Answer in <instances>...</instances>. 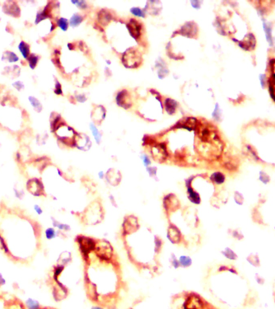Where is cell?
Listing matches in <instances>:
<instances>
[{
    "label": "cell",
    "instance_id": "1",
    "mask_svg": "<svg viewBox=\"0 0 275 309\" xmlns=\"http://www.w3.org/2000/svg\"><path fill=\"white\" fill-rule=\"evenodd\" d=\"M182 309H215L199 295L190 294L184 299Z\"/></svg>",
    "mask_w": 275,
    "mask_h": 309
},
{
    "label": "cell",
    "instance_id": "2",
    "mask_svg": "<svg viewBox=\"0 0 275 309\" xmlns=\"http://www.w3.org/2000/svg\"><path fill=\"white\" fill-rule=\"evenodd\" d=\"M0 309H27L24 303L15 295L0 293Z\"/></svg>",
    "mask_w": 275,
    "mask_h": 309
},
{
    "label": "cell",
    "instance_id": "3",
    "mask_svg": "<svg viewBox=\"0 0 275 309\" xmlns=\"http://www.w3.org/2000/svg\"><path fill=\"white\" fill-rule=\"evenodd\" d=\"M130 31H131V35L134 38H139V35L141 34V24H139V22H137L136 20H132L131 22H130L129 26Z\"/></svg>",
    "mask_w": 275,
    "mask_h": 309
},
{
    "label": "cell",
    "instance_id": "4",
    "mask_svg": "<svg viewBox=\"0 0 275 309\" xmlns=\"http://www.w3.org/2000/svg\"><path fill=\"white\" fill-rule=\"evenodd\" d=\"M19 49H20V53H22V55L24 58H28V56L30 54V48L27 44H26L24 41L20 42V45H19Z\"/></svg>",
    "mask_w": 275,
    "mask_h": 309
},
{
    "label": "cell",
    "instance_id": "5",
    "mask_svg": "<svg viewBox=\"0 0 275 309\" xmlns=\"http://www.w3.org/2000/svg\"><path fill=\"white\" fill-rule=\"evenodd\" d=\"M188 195H189V198L191 201L194 202V203H199V195H198L196 192H194L193 190L191 189V188H188Z\"/></svg>",
    "mask_w": 275,
    "mask_h": 309
},
{
    "label": "cell",
    "instance_id": "6",
    "mask_svg": "<svg viewBox=\"0 0 275 309\" xmlns=\"http://www.w3.org/2000/svg\"><path fill=\"white\" fill-rule=\"evenodd\" d=\"M165 106H166V109L169 111V113H172L175 111L176 109V102L172 101L171 99H167L165 102Z\"/></svg>",
    "mask_w": 275,
    "mask_h": 309
},
{
    "label": "cell",
    "instance_id": "7",
    "mask_svg": "<svg viewBox=\"0 0 275 309\" xmlns=\"http://www.w3.org/2000/svg\"><path fill=\"white\" fill-rule=\"evenodd\" d=\"M212 180L217 184H222L224 181V176L221 173H214L212 176Z\"/></svg>",
    "mask_w": 275,
    "mask_h": 309
},
{
    "label": "cell",
    "instance_id": "8",
    "mask_svg": "<svg viewBox=\"0 0 275 309\" xmlns=\"http://www.w3.org/2000/svg\"><path fill=\"white\" fill-rule=\"evenodd\" d=\"M3 56L4 57L6 56V58H2V60L7 59L9 62H14V61H17L18 60H19L17 56H16L15 53H11V52H7V53H4Z\"/></svg>",
    "mask_w": 275,
    "mask_h": 309
},
{
    "label": "cell",
    "instance_id": "9",
    "mask_svg": "<svg viewBox=\"0 0 275 309\" xmlns=\"http://www.w3.org/2000/svg\"><path fill=\"white\" fill-rule=\"evenodd\" d=\"M29 101L31 102V104L32 105V106L35 108V110L40 111L41 109H42V106H41L40 103H39V102L38 101L37 99H36V98H35L34 97H30Z\"/></svg>",
    "mask_w": 275,
    "mask_h": 309
},
{
    "label": "cell",
    "instance_id": "10",
    "mask_svg": "<svg viewBox=\"0 0 275 309\" xmlns=\"http://www.w3.org/2000/svg\"><path fill=\"white\" fill-rule=\"evenodd\" d=\"M81 21H82L81 16H80V15H78V14H75L74 16H72V19H71L70 24H71V25L72 26V27H73V26L75 27V26L78 25V24H80Z\"/></svg>",
    "mask_w": 275,
    "mask_h": 309
},
{
    "label": "cell",
    "instance_id": "11",
    "mask_svg": "<svg viewBox=\"0 0 275 309\" xmlns=\"http://www.w3.org/2000/svg\"><path fill=\"white\" fill-rule=\"evenodd\" d=\"M38 60H39V59H38V57H36L35 54H31V55L30 56V57L28 58V61H29L30 67H31V69H34V68H35L36 64H37Z\"/></svg>",
    "mask_w": 275,
    "mask_h": 309
},
{
    "label": "cell",
    "instance_id": "12",
    "mask_svg": "<svg viewBox=\"0 0 275 309\" xmlns=\"http://www.w3.org/2000/svg\"><path fill=\"white\" fill-rule=\"evenodd\" d=\"M57 24H58V26L63 31H66L67 28H68V21H67L66 19H60V20L57 21Z\"/></svg>",
    "mask_w": 275,
    "mask_h": 309
},
{
    "label": "cell",
    "instance_id": "13",
    "mask_svg": "<svg viewBox=\"0 0 275 309\" xmlns=\"http://www.w3.org/2000/svg\"><path fill=\"white\" fill-rule=\"evenodd\" d=\"M131 12H133V14L134 15H135V16H144V14L143 13V12L139 9V8H137V7H135V8H132L131 9Z\"/></svg>",
    "mask_w": 275,
    "mask_h": 309
},
{
    "label": "cell",
    "instance_id": "14",
    "mask_svg": "<svg viewBox=\"0 0 275 309\" xmlns=\"http://www.w3.org/2000/svg\"><path fill=\"white\" fill-rule=\"evenodd\" d=\"M180 262H181L182 264H183V266H188L191 263V260H190L189 258H187V257H182L180 258Z\"/></svg>",
    "mask_w": 275,
    "mask_h": 309
},
{
    "label": "cell",
    "instance_id": "15",
    "mask_svg": "<svg viewBox=\"0 0 275 309\" xmlns=\"http://www.w3.org/2000/svg\"><path fill=\"white\" fill-rule=\"evenodd\" d=\"M92 132H93V134H94V138L97 139V141H99V135H99V133H98V130L96 129L94 127H92Z\"/></svg>",
    "mask_w": 275,
    "mask_h": 309
},
{
    "label": "cell",
    "instance_id": "16",
    "mask_svg": "<svg viewBox=\"0 0 275 309\" xmlns=\"http://www.w3.org/2000/svg\"><path fill=\"white\" fill-rule=\"evenodd\" d=\"M13 85L15 86V87H16V88L17 89V90H20L21 88H24V85L22 84V83H20V85H17V83L16 82V83H14Z\"/></svg>",
    "mask_w": 275,
    "mask_h": 309
},
{
    "label": "cell",
    "instance_id": "17",
    "mask_svg": "<svg viewBox=\"0 0 275 309\" xmlns=\"http://www.w3.org/2000/svg\"><path fill=\"white\" fill-rule=\"evenodd\" d=\"M42 309H54V308H50V307H45V308H42Z\"/></svg>",
    "mask_w": 275,
    "mask_h": 309
}]
</instances>
